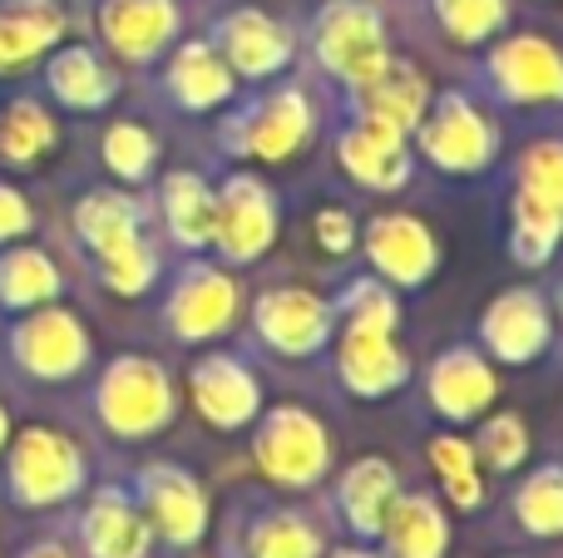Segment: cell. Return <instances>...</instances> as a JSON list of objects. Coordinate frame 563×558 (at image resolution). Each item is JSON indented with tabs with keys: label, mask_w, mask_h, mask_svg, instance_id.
Returning <instances> with one entry per match:
<instances>
[{
	"label": "cell",
	"mask_w": 563,
	"mask_h": 558,
	"mask_svg": "<svg viewBox=\"0 0 563 558\" xmlns=\"http://www.w3.org/2000/svg\"><path fill=\"white\" fill-rule=\"evenodd\" d=\"M95 405L104 431L139 440V435H154L174 421V386H168L164 366L148 361V356H119L99 381Z\"/></svg>",
	"instance_id": "obj_1"
},
{
	"label": "cell",
	"mask_w": 563,
	"mask_h": 558,
	"mask_svg": "<svg viewBox=\"0 0 563 558\" xmlns=\"http://www.w3.org/2000/svg\"><path fill=\"white\" fill-rule=\"evenodd\" d=\"M85 484V455L75 450V440H65L59 431H20V440L10 445V494L15 504L45 510L59 504Z\"/></svg>",
	"instance_id": "obj_2"
},
{
	"label": "cell",
	"mask_w": 563,
	"mask_h": 558,
	"mask_svg": "<svg viewBox=\"0 0 563 558\" xmlns=\"http://www.w3.org/2000/svg\"><path fill=\"white\" fill-rule=\"evenodd\" d=\"M317 55L336 79L361 89V85H371L390 59L386 25H380V15L371 5H361V0H331L317 25Z\"/></svg>",
	"instance_id": "obj_3"
},
{
	"label": "cell",
	"mask_w": 563,
	"mask_h": 558,
	"mask_svg": "<svg viewBox=\"0 0 563 558\" xmlns=\"http://www.w3.org/2000/svg\"><path fill=\"white\" fill-rule=\"evenodd\" d=\"M253 455L267 470V480L291 484V490L317 484L321 475H327V460H331L327 431H321L307 411H297V405H282V411L267 415L263 431H257Z\"/></svg>",
	"instance_id": "obj_4"
},
{
	"label": "cell",
	"mask_w": 563,
	"mask_h": 558,
	"mask_svg": "<svg viewBox=\"0 0 563 558\" xmlns=\"http://www.w3.org/2000/svg\"><path fill=\"white\" fill-rule=\"evenodd\" d=\"M420 148H426V158L435 168H445V174H479V168L495 158L499 134L470 99L445 94L435 104V114L420 119Z\"/></svg>",
	"instance_id": "obj_5"
},
{
	"label": "cell",
	"mask_w": 563,
	"mask_h": 558,
	"mask_svg": "<svg viewBox=\"0 0 563 558\" xmlns=\"http://www.w3.org/2000/svg\"><path fill=\"white\" fill-rule=\"evenodd\" d=\"M10 351L40 381H65L79 366L89 361V332L79 326L75 312H59V306H40L25 322H15L10 332Z\"/></svg>",
	"instance_id": "obj_6"
},
{
	"label": "cell",
	"mask_w": 563,
	"mask_h": 558,
	"mask_svg": "<svg viewBox=\"0 0 563 558\" xmlns=\"http://www.w3.org/2000/svg\"><path fill=\"white\" fill-rule=\"evenodd\" d=\"M273 233H277L273 193L247 174L228 178V188L218 193V217H213V237H218V247H223V257L247 263V257L267 253Z\"/></svg>",
	"instance_id": "obj_7"
},
{
	"label": "cell",
	"mask_w": 563,
	"mask_h": 558,
	"mask_svg": "<svg viewBox=\"0 0 563 558\" xmlns=\"http://www.w3.org/2000/svg\"><path fill=\"white\" fill-rule=\"evenodd\" d=\"M489 75H495L499 94L515 99V104L563 99V55L539 35H515V40H505V45H495Z\"/></svg>",
	"instance_id": "obj_8"
},
{
	"label": "cell",
	"mask_w": 563,
	"mask_h": 558,
	"mask_svg": "<svg viewBox=\"0 0 563 558\" xmlns=\"http://www.w3.org/2000/svg\"><path fill=\"white\" fill-rule=\"evenodd\" d=\"M366 253H371V263H376V272L386 277V282H400V287H420L440 263L430 227L420 223V217H406V213L371 217Z\"/></svg>",
	"instance_id": "obj_9"
},
{
	"label": "cell",
	"mask_w": 563,
	"mask_h": 558,
	"mask_svg": "<svg viewBox=\"0 0 563 558\" xmlns=\"http://www.w3.org/2000/svg\"><path fill=\"white\" fill-rule=\"evenodd\" d=\"M311 138V104L297 89H277L257 109H247L238 124V148L263 164H282Z\"/></svg>",
	"instance_id": "obj_10"
},
{
	"label": "cell",
	"mask_w": 563,
	"mask_h": 558,
	"mask_svg": "<svg viewBox=\"0 0 563 558\" xmlns=\"http://www.w3.org/2000/svg\"><path fill=\"white\" fill-rule=\"evenodd\" d=\"M233 316H238V287L218 267H194L168 297V322H174V336H184V342H208L223 326H233Z\"/></svg>",
	"instance_id": "obj_11"
},
{
	"label": "cell",
	"mask_w": 563,
	"mask_h": 558,
	"mask_svg": "<svg viewBox=\"0 0 563 558\" xmlns=\"http://www.w3.org/2000/svg\"><path fill=\"white\" fill-rule=\"evenodd\" d=\"M485 346L509 366L534 361V356L549 346V306H544V297L525 292V287L495 297V302L485 306Z\"/></svg>",
	"instance_id": "obj_12"
},
{
	"label": "cell",
	"mask_w": 563,
	"mask_h": 558,
	"mask_svg": "<svg viewBox=\"0 0 563 558\" xmlns=\"http://www.w3.org/2000/svg\"><path fill=\"white\" fill-rule=\"evenodd\" d=\"M139 494H144L148 520L158 524V534L174 544H198L208 524V500L198 490V480L188 470L174 465H154V470L139 475Z\"/></svg>",
	"instance_id": "obj_13"
},
{
	"label": "cell",
	"mask_w": 563,
	"mask_h": 558,
	"mask_svg": "<svg viewBox=\"0 0 563 558\" xmlns=\"http://www.w3.org/2000/svg\"><path fill=\"white\" fill-rule=\"evenodd\" d=\"M257 332L287 356H311L331 332V312L321 297L301 287H277L257 297Z\"/></svg>",
	"instance_id": "obj_14"
},
{
	"label": "cell",
	"mask_w": 563,
	"mask_h": 558,
	"mask_svg": "<svg viewBox=\"0 0 563 558\" xmlns=\"http://www.w3.org/2000/svg\"><path fill=\"white\" fill-rule=\"evenodd\" d=\"M99 30L124 59H154L174 40L178 5L174 0H104Z\"/></svg>",
	"instance_id": "obj_15"
},
{
	"label": "cell",
	"mask_w": 563,
	"mask_h": 558,
	"mask_svg": "<svg viewBox=\"0 0 563 558\" xmlns=\"http://www.w3.org/2000/svg\"><path fill=\"white\" fill-rule=\"evenodd\" d=\"M194 401L213 425L238 431V425H247L257 415L263 391H257L253 371H247L243 361H233V356H208V361L194 366Z\"/></svg>",
	"instance_id": "obj_16"
},
{
	"label": "cell",
	"mask_w": 563,
	"mask_h": 558,
	"mask_svg": "<svg viewBox=\"0 0 563 558\" xmlns=\"http://www.w3.org/2000/svg\"><path fill=\"white\" fill-rule=\"evenodd\" d=\"M65 5L59 0H0V75L25 69L65 35Z\"/></svg>",
	"instance_id": "obj_17"
},
{
	"label": "cell",
	"mask_w": 563,
	"mask_h": 558,
	"mask_svg": "<svg viewBox=\"0 0 563 558\" xmlns=\"http://www.w3.org/2000/svg\"><path fill=\"white\" fill-rule=\"evenodd\" d=\"M341 376H346V386L356 395H386L406 381L410 366L396 351L386 326L346 322V336H341Z\"/></svg>",
	"instance_id": "obj_18"
},
{
	"label": "cell",
	"mask_w": 563,
	"mask_h": 558,
	"mask_svg": "<svg viewBox=\"0 0 563 558\" xmlns=\"http://www.w3.org/2000/svg\"><path fill=\"white\" fill-rule=\"evenodd\" d=\"M341 164L356 183L366 188H400L410 178V158H406V134L380 119H361V129L341 134Z\"/></svg>",
	"instance_id": "obj_19"
},
{
	"label": "cell",
	"mask_w": 563,
	"mask_h": 558,
	"mask_svg": "<svg viewBox=\"0 0 563 558\" xmlns=\"http://www.w3.org/2000/svg\"><path fill=\"white\" fill-rule=\"evenodd\" d=\"M85 549L89 558H144L148 554V520L119 490H104L85 510Z\"/></svg>",
	"instance_id": "obj_20"
},
{
	"label": "cell",
	"mask_w": 563,
	"mask_h": 558,
	"mask_svg": "<svg viewBox=\"0 0 563 558\" xmlns=\"http://www.w3.org/2000/svg\"><path fill=\"white\" fill-rule=\"evenodd\" d=\"M218 45H223V55L233 59V69H243V75H273L291 59V45L287 35H282V25L273 15H263V10H238V15H228L223 25H218Z\"/></svg>",
	"instance_id": "obj_21"
},
{
	"label": "cell",
	"mask_w": 563,
	"mask_h": 558,
	"mask_svg": "<svg viewBox=\"0 0 563 558\" xmlns=\"http://www.w3.org/2000/svg\"><path fill=\"white\" fill-rule=\"evenodd\" d=\"M430 401L450 421H470L495 401V371L475 351H445L430 371Z\"/></svg>",
	"instance_id": "obj_22"
},
{
	"label": "cell",
	"mask_w": 563,
	"mask_h": 558,
	"mask_svg": "<svg viewBox=\"0 0 563 558\" xmlns=\"http://www.w3.org/2000/svg\"><path fill=\"white\" fill-rule=\"evenodd\" d=\"M361 104H366V119H380V124L410 134L430 109V89L420 69H410L406 59H386V69L371 85H361Z\"/></svg>",
	"instance_id": "obj_23"
},
{
	"label": "cell",
	"mask_w": 563,
	"mask_h": 558,
	"mask_svg": "<svg viewBox=\"0 0 563 558\" xmlns=\"http://www.w3.org/2000/svg\"><path fill=\"white\" fill-rule=\"evenodd\" d=\"M380 534H386L396 558H440L445 554V539H450L445 514H440L435 500H426V494H396Z\"/></svg>",
	"instance_id": "obj_24"
},
{
	"label": "cell",
	"mask_w": 563,
	"mask_h": 558,
	"mask_svg": "<svg viewBox=\"0 0 563 558\" xmlns=\"http://www.w3.org/2000/svg\"><path fill=\"white\" fill-rule=\"evenodd\" d=\"M390 504H396V470L386 460H356L341 480V514L356 534H380Z\"/></svg>",
	"instance_id": "obj_25"
},
{
	"label": "cell",
	"mask_w": 563,
	"mask_h": 558,
	"mask_svg": "<svg viewBox=\"0 0 563 558\" xmlns=\"http://www.w3.org/2000/svg\"><path fill=\"white\" fill-rule=\"evenodd\" d=\"M168 89H174V99L188 109H213L218 99L233 94V75H228V65L218 59L213 45L194 40V45H184L174 55V65H168Z\"/></svg>",
	"instance_id": "obj_26"
},
{
	"label": "cell",
	"mask_w": 563,
	"mask_h": 558,
	"mask_svg": "<svg viewBox=\"0 0 563 558\" xmlns=\"http://www.w3.org/2000/svg\"><path fill=\"white\" fill-rule=\"evenodd\" d=\"M45 79H49V94L69 109H99L114 94V75H109L95 49H85V45L59 49V55L49 59Z\"/></svg>",
	"instance_id": "obj_27"
},
{
	"label": "cell",
	"mask_w": 563,
	"mask_h": 558,
	"mask_svg": "<svg viewBox=\"0 0 563 558\" xmlns=\"http://www.w3.org/2000/svg\"><path fill=\"white\" fill-rule=\"evenodd\" d=\"M75 227L95 257H114L119 247L139 243V208L124 193H89L75 208Z\"/></svg>",
	"instance_id": "obj_28"
},
{
	"label": "cell",
	"mask_w": 563,
	"mask_h": 558,
	"mask_svg": "<svg viewBox=\"0 0 563 558\" xmlns=\"http://www.w3.org/2000/svg\"><path fill=\"white\" fill-rule=\"evenodd\" d=\"M164 213H168V227H174V237L184 247L213 243L218 198L198 174H168L164 178Z\"/></svg>",
	"instance_id": "obj_29"
},
{
	"label": "cell",
	"mask_w": 563,
	"mask_h": 558,
	"mask_svg": "<svg viewBox=\"0 0 563 558\" xmlns=\"http://www.w3.org/2000/svg\"><path fill=\"white\" fill-rule=\"evenodd\" d=\"M59 292V272L40 247H15V253L0 257V302L25 312V306H40Z\"/></svg>",
	"instance_id": "obj_30"
},
{
	"label": "cell",
	"mask_w": 563,
	"mask_h": 558,
	"mask_svg": "<svg viewBox=\"0 0 563 558\" xmlns=\"http://www.w3.org/2000/svg\"><path fill=\"white\" fill-rule=\"evenodd\" d=\"M55 148V119L35 104V99H15L0 114V154L10 164H35L40 154Z\"/></svg>",
	"instance_id": "obj_31"
},
{
	"label": "cell",
	"mask_w": 563,
	"mask_h": 558,
	"mask_svg": "<svg viewBox=\"0 0 563 558\" xmlns=\"http://www.w3.org/2000/svg\"><path fill=\"white\" fill-rule=\"evenodd\" d=\"M559 233H563V208H549L529 193L515 198V257L519 263L525 267L549 263L559 247Z\"/></svg>",
	"instance_id": "obj_32"
},
{
	"label": "cell",
	"mask_w": 563,
	"mask_h": 558,
	"mask_svg": "<svg viewBox=\"0 0 563 558\" xmlns=\"http://www.w3.org/2000/svg\"><path fill=\"white\" fill-rule=\"evenodd\" d=\"M253 558H321V539L297 514H267L247 539Z\"/></svg>",
	"instance_id": "obj_33"
},
{
	"label": "cell",
	"mask_w": 563,
	"mask_h": 558,
	"mask_svg": "<svg viewBox=\"0 0 563 558\" xmlns=\"http://www.w3.org/2000/svg\"><path fill=\"white\" fill-rule=\"evenodd\" d=\"M515 510L529 534H544V539L563 534V470H539L534 480L519 490Z\"/></svg>",
	"instance_id": "obj_34"
},
{
	"label": "cell",
	"mask_w": 563,
	"mask_h": 558,
	"mask_svg": "<svg viewBox=\"0 0 563 558\" xmlns=\"http://www.w3.org/2000/svg\"><path fill=\"white\" fill-rule=\"evenodd\" d=\"M430 460H435L440 480H445V494L460 504V510H475L479 494H485V484H479V470H475V450H470L465 440H455V435H440L435 445H430Z\"/></svg>",
	"instance_id": "obj_35"
},
{
	"label": "cell",
	"mask_w": 563,
	"mask_h": 558,
	"mask_svg": "<svg viewBox=\"0 0 563 558\" xmlns=\"http://www.w3.org/2000/svg\"><path fill=\"white\" fill-rule=\"evenodd\" d=\"M435 15L455 40L479 45L505 25V0H435Z\"/></svg>",
	"instance_id": "obj_36"
},
{
	"label": "cell",
	"mask_w": 563,
	"mask_h": 558,
	"mask_svg": "<svg viewBox=\"0 0 563 558\" xmlns=\"http://www.w3.org/2000/svg\"><path fill=\"white\" fill-rule=\"evenodd\" d=\"M519 193L539 198L549 208H563V144H534L519 164Z\"/></svg>",
	"instance_id": "obj_37"
},
{
	"label": "cell",
	"mask_w": 563,
	"mask_h": 558,
	"mask_svg": "<svg viewBox=\"0 0 563 558\" xmlns=\"http://www.w3.org/2000/svg\"><path fill=\"white\" fill-rule=\"evenodd\" d=\"M104 164L114 168L119 178H144L148 164H154V134L144 124H114L104 134Z\"/></svg>",
	"instance_id": "obj_38"
},
{
	"label": "cell",
	"mask_w": 563,
	"mask_h": 558,
	"mask_svg": "<svg viewBox=\"0 0 563 558\" xmlns=\"http://www.w3.org/2000/svg\"><path fill=\"white\" fill-rule=\"evenodd\" d=\"M99 267H104V282L114 287L119 297H134V292H144V287L154 282V272H158V257L148 253V243H144V237H139V243L119 247L114 257H99Z\"/></svg>",
	"instance_id": "obj_39"
},
{
	"label": "cell",
	"mask_w": 563,
	"mask_h": 558,
	"mask_svg": "<svg viewBox=\"0 0 563 558\" xmlns=\"http://www.w3.org/2000/svg\"><path fill=\"white\" fill-rule=\"evenodd\" d=\"M479 455H485L495 470L525 465V455H529L525 421H519V415H495V421H485V431H479Z\"/></svg>",
	"instance_id": "obj_40"
},
{
	"label": "cell",
	"mask_w": 563,
	"mask_h": 558,
	"mask_svg": "<svg viewBox=\"0 0 563 558\" xmlns=\"http://www.w3.org/2000/svg\"><path fill=\"white\" fill-rule=\"evenodd\" d=\"M346 322H361V326H386L396 332V302L380 292L376 282H361L356 292L346 297Z\"/></svg>",
	"instance_id": "obj_41"
},
{
	"label": "cell",
	"mask_w": 563,
	"mask_h": 558,
	"mask_svg": "<svg viewBox=\"0 0 563 558\" xmlns=\"http://www.w3.org/2000/svg\"><path fill=\"white\" fill-rule=\"evenodd\" d=\"M30 227H35V213H30V203L10 183H0V243H10V237H25Z\"/></svg>",
	"instance_id": "obj_42"
},
{
	"label": "cell",
	"mask_w": 563,
	"mask_h": 558,
	"mask_svg": "<svg viewBox=\"0 0 563 558\" xmlns=\"http://www.w3.org/2000/svg\"><path fill=\"white\" fill-rule=\"evenodd\" d=\"M317 237L327 253H346L351 247V217L336 213V208H327V213H317Z\"/></svg>",
	"instance_id": "obj_43"
},
{
	"label": "cell",
	"mask_w": 563,
	"mask_h": 558,
	"mask_svg": "<svg viewBox=\"0 0 563 558\" xmlns=\"http://www.w3.org/2000/svg\"><path fill=\"white\" fill-rule=\"evenodd\" d=\"M20 558H69V554L59 549V544H30V549L20 554Z\"/></svg>",
	"instance_id": "obj_44"
},
{
	"label": "cell",
	"mask_w": 563,
	"mask_h": 558,
	"mask_svg": "<svg viewBox=\"0 0 563 558\" xmlns=\"http://www.w3.org/2000/svg\"><path fill=\"white\" fill-rule=\"evenodd\" d=\"M10 445V415H5V405H0V450Z\"/></svg>",
	"instance_id": "obj_45"
},
{
	"label": "cell",
	"mask_w": 563,
	"mask_h": 558,
	"mask_svg": "<svg viewBox=\"0 0 563 558\" xmlns=\"http://www.w3.org/2000/svg\"><path fill=\"white\" fill-rule=\"evenodd\" d=\"M331 558H376V554H361V549H341V554H331Z\"/></svg>",
	"instance_id": "obj_46"
}]
</instances>
